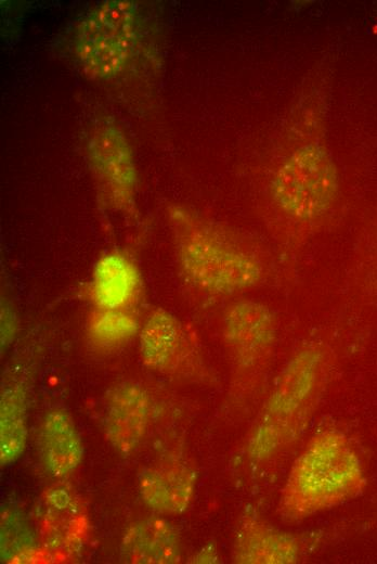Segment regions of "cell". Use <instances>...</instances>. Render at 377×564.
Instances as JSON below:
<instances>
[{"mask_svg":"<svg viewBox=\"0 0 377 564\" xmlns=\"http://www.w3.org/2000/svg\"><path fill=\"white\" fill-rule=\"evenodd\" d=\"M121 553L126 562L173 564L181 560V542L177 529L166 520L146 517L125 531Z\"/></svg>","mask_w":377,"mask_h":564,"instance_id":"4fadbf2b","label":"cell"},{"mask_svg":"<svg viewBox=\"0 0 377 564\" xmlns=\"http://www.w3.org/2000/svg\"><path fill=\"white\" fill-rule=\"evenodd\" d=\"M151 416V398L138 383L122 382L106 395L104 420L109 444L121 454L133 452L143 440Z\"/></svg>","mask_w":377,"mask_h":564,"instance_id":"9c48e42d","label":"cell"},{"mask_svg":"<svg viewBox=\"0 0 377 564\" xmlns=\"http://www.w3.org/2000/svg\"><path fill=\"white\" fill-rule=\"evenodd\" d=\"M43 464L54 477H64L81 462L83 447L70 416L55 409L46 414L40 428Z\"/></svg>","mask_w":377,"mask_h":564,"instance_id":"5bb4252c","label":"cell"},{"mask_svg":"<svg viewBox=\"0 0 377 564\" xmlns=\"http://www.w3.org/2000/svg\"><path fill=\"white\" fill-rule=\"evenodd\" d=\"M27 440L26 392L22 383L9 385L0 401V461L6 465L23 453Z\"/></svg>","mask_w":377,"mask_h":564,"instance_id":"9a60e30c","label":"cell"},{"mask_svg":"<svg viewBox=\"0 0 377 564\" xmlns=\"http://www.w3.org/2000/svg\"><path fill=\"white\" fill-rule=\"evenodd\" d=\"M222 335L233 364L239 373L265 376L277 338L273 310L255 299H238L224 311Z\"/></svg>","mask_w":377,"mask_h":564,"instance_id":"5b68a950","label":"cell"},{"mask_svg":"<svg viewBox=\"0 0 377 564\" xmlns=\"http://www.w3.org/2000/svg\"><path fill=\"white\" fill-rule=\"evenodd\" d=\"M301 555V541L278 529L261 517L255 508H248L237 527L233 559L243 564H294Z\"/></svg>","mask_w":377,"mask_h":564,"instance_id":"ba28073f","label":"cell"},{"mask_svg":"<svg viewBox=\"0 0 377 564\" xmlns=\"http://www.w3.org/2000/svg\"><path fill=\"white\" fill-rule=\"evenodd\" d=\"M16 318L11 306L4 304L1 308V346L6 348L14 338Z\"/></svg>","mask_w":377,"mask_h":564,"instance_id":"e0dca14e","label":"cell"},{"mask_svg":"<svg viewBox=\"0 0 377 564\" xmlns=\"http://www.w3.org/2000/svg\"><path fill=\"white\" fill-rule=\"evenodd\" d=\"M171 220L179 270L197 291L230 296L263 280L262 258L227 232L182 208L171 213Z\"/></svg>","mask_w":377,"mask_h":564,"instance_id":"3957f363","label":"cell"},{"mask_svg":"<svg viewBox=\"0 0 377 564\" xmlns=\"http://www.w3.org/2000/svg\"><path fill=\"white\" fill-rule=\"evenodd\" d=\"M87 331L93 345L112 349L128 343L138 333L139 321L130 309L94 308Z\"/></svg>","mask_w":377,"mask_h":564,"instance_id":"2e32d148","label":"cell"},{"mask_svg":"<svg viewBox=\"0 0 377 564\" xmlns=\"http://www.w3.org/2000/svg\"><path fill=\"white\" fill-rule=\"evenodd\" d=\"M140 351L145 367L158 373L198 379L205 367L197 343L170 311H151L140 332Z\"/></svg>","mask_w":377,"mask_h":564,"instance_id":"8992f818","label":"cell"},{"mask_svg":"<svg viewBox=\"0 0 377 564\" xmlns=\"http://www.w3.org/2000/svg\"><path fill=\"white\" fill-rule=\"evenodd\" d=\"M362 462L344 434H314L294 461L282 489L278 512L299 522L358 497L365 488Z\"/></svg>","mask_w":377,"mask_h":564,"instance_id":"7a4b0ae2","label":"cell"},{"mask_svg":"<svg viewBox=\"0 0 377 564\" xmlns=\"http://www.w3.org/2000/svg\"><path fill=\"white\" fill-rule=\"evenodd\" d=\"M196 472L188 464L167 460L146 469L139 483L143 501L161 514H181L195 492Z\"/></svg>","mask_w":377,"mask_h":564,"instance_id":"8fae6325","label":"cell"},{"mask_svg":"<svg viewBox=\"0 0 377 564\" xmlns=\"http://www.w3.org/2000/svg\"><path fill=\"white\" fill-rule=\"evenodd\" d=\"M132 35L129 5L121 2L103 5L80 30L79 57L92 75L107 76L125 62Z\"/></svg>","mask_w":377,"mask_h":564,"instance_id":"52a82bcc","label":"cell"},{"mask_svg":"<svg viewBox=\"0 0 377 564\" xmlns=\"http://www.w3.org/2000/svg\"><path fill=\"white\" fill-rule=\"evenodd\" d=\"M329 356L315 341L303 344L283 366L248 437L247 453L265 462L295 444L307 430L326 386Z\"/></svg>","mask_w":377,"mask_h":564,"instance_id":"6da1fadb","label":"cell"},{"mask_svg":"<svg viewBox=\"0 0 377 564\" xmlns=\"http://www.w3.org/2000/svg\"><path fill=\"white\" fill-rule=\"evenodd\" d=\"M91 164L101 193L109 206L129 210L133 205L135 169L125 143H95L91 151Z\"/></svg>","mask_w":377,"mask_h":564,"instance_id":"7c38bea8","label":"cell"},{"mask_svg":"<svg viewBox=\"0 0 377 564\" xmlns=\"http://www.w3.org/2000/svg\"><path fill=\"white\" fill-rule=\"evenodd\" d=\"M339 189L337 167L317 144L296 150L275 170L270 183L276 207L296 221H313L334 205Z\"/></svg>","mask_w":377,"mask_h":564,"instance_id":"277c9868","label":"cell"},{"mask_svg":"<svg viewBox=\"0 0 377 564\" xmlns=\"http://www.w3.org/2000/svg\"><path fill=\"white\" fill-rule=\"evenodd\" d=\"M141 290L135 261L123 252L110 251L95 262L86 292L95 308L130 309Z\"/></svg>","mask_w":377,"mask_h":564,"instance_id":"30bf717a","label":"cell"}]
</instances>
